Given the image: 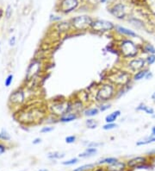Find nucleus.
Returning a JSON list of instances; mask_svg holds the SVG:
<instances>
[{
	"label": "nucleus",
	"mask_w": 155,
	"mask_h": 171,
	"mask_svg": "<svg viewBox=\"0 0 155 171\" xmlns=\"http://www.w3.org/2000/svg\"><path fill=\"white\" fill-rule=\"evenodd\" d=\"M78 162H79V158L75 157L67 160V161H64V162H61V164L62 165H65V166H72V165L77 164Z\"/></svg>",
	"instance_id": "obj_29"
},
{
	"label": "nucleus",
	"mask_w": 155,
	"mask_h": 171,
	"mask_svg": "<svg viewBox=\"0 0 155 171\" xmlns=\"http://www.w3.org/2000/svg\"><path fill=\"white\" fill-rule=\"evenodd\" d=\"M121 115H122V112L120 110H115L105 117L104 118L105 123H115V121L121 117Z\"/></svg>",
	"instance_id": "obj_17"
},
{
	"label": "nucleus",
	"mask_w": 155,
	"mask_h": 171,
	"mask_svg": "<svg viewBox=\"0 0 155 171\" xmlns=\"http://www.w3.org/2000/svg\"><path fill=\"white\" fill-rule=\"evenodd\" d=\"M80 117V115L77 113H68L66 114H63L62 116L59 117V122L63 123V124H67V123H71L74 121L76 119H78Z\"/></svg>",
	"instance_id": "obj_12"
},
{
	"label": "nucleus",
	"mask_w": 155,
	"mask_h": 171,
	"mask_svg": "<svg viewBox=\"0 0 155 171\" xmlns=\"http://www.w3.org/2000/svg\"><path fill=\"white\" fill-rule=\"evenodd\" d=\"M0 140H4V141H10V134L5 130L0 132Z\"/></svg>",
	"instance_id": "obj_32"
},
{
	"label": "nucleus",
	"mask_w": 155,
	"mask_h": 171,
	"mask_svg": "<svg viewBox=\"0 0 155 171\" xmlns=\"http://www.w3.org/2000/svg\"><path fill=\"white\" fill-rule=\"evenodd\" d=\"M76 140H77V137L74 135H70V136H67V137L65 138V141H66V143L67 144H73V143H75Z\"/></svg>",
	"instance_id": "obj_35"
},
{
	"label": "nucleus",
	"mask_w": 155,
	"mask_h": 171,
	"mask_svg": "<svg viewBox=\"0 0 155 171\" xmlns=\"http://www.w3.org/2000/svg\"><path fill=\"white\" fill-rule=\"evenodd\" d=\"M115 31L118 33L119 35L122 36H127L128 38H139L140 36L135 31H134L132 30H130L129 28L121 26V25H115Z\"/></svg>",
	"instance_id": "obj_10"
},
{
	"label": "nucleus",
	"mask_w": 155,
	"mask_h": 171,
	"mask_svg": "<svg viewBox=\"0 0 155 171\" xmlns=\"http://www.w3.org/2000/svg\"><path fill=\"white\" fill-rule=\"evenodd\" d=\"M49 108L52 114L57 116L58 117H60L63 114L72 113V100L67 99L54 100Z\"/></svg>",
	"instance_id": "obj_4"
},
{
	"label": "nucleus",
	"mask_w": 155,
	"mask_h": 171,
	"mask_svg": "<svg viewBox=\"0 0 155 171\" xmlns=\"http://www.w3.org/2000/svg\"><path fill=\"white\" fill-rule=\"evenodd\" d=\"M132 88V86L129 85L126 86H122V87H118L117 91H116V94H115V99H120L122 96L126 94L130 89Z\"/></svg>",
	"instance_id": "obj_20"
},
{
	"label": "nucleus",
	"mask_w": 155,
	"mask_h": 171,
	"mask_svg": "<svg viewBox=\"0 0 155 171\" xmlns=\"http://www.w3.org/2000/svg\"><path fill=\"white\" fill-rule=\"evenodd\" d=\"M117 87L110 81L103 82L98 86L95 94V101L98 104L107 103L115 98Z\"/></svg>",
	"instance_id": "obj_2"
},
{
	"label": "nucleus",
	"mask_w": 155,
	"mask_h": 171,
	"mask_svg": "<svg viewBox=\"0 0 155 171\" xmlns=\"http://www.w3.org/2000/svg\"><path fill=\"white\" fill-rule=\"evenodd\" d=\"M100 113V111L98 107H85L82 113V115L86 117H94L96 116H98V114Z\"/></svg>",
	"instance_id": "obj_14"
},
{
	"label": "nucleus",
	"mask_w": 155,
	"mask_h": 171,
	"mask_svg": "<svg viewBox=\"0 0 155 171\" xmlns=\"http://www.w3.org/2000/svg\"><path fill=\"white\" fill-rule=\"evenodd\" d=\"M127 163L122 162V161H117L113 164L108 165L106 169V171H125L127 168Z\"/></svg>",
	"instance_id": "obj_13"
},
{
	"label": "nucleus",
	"mask_w": 155,
	"mask_h": 171,
	"mask_svg": "<svg viewBox=\"0 0 155 171\" xmlns=\"http://www.w3.org/2000/svg\"><path fill=\"white\" fill-rule=\"evenodd\" d=\"M152 131V134H151V135L155 137V126H153V127L152 128V131Z\"/></svg>",
	"instance_id": "obj_46"
},
{
	"label": "nucleus",
	"mask_w": 155,
	"mask_h": 171,
	"mask_svg": "<svg viewBox=\"0 0 155 171\" xmlns=\"http://www.w3.org/2000/svg\"><path fill=\"white\" fill-rule=\"evenodd\" d=\"M5 150H6V148H5V145H4V144H0V155H2V154L5 153Z\"/></svg>",
	"instance_id": "obj_43"
},
{
	"label": "nucleus",
	"mask_w": 155,
	"mask_h": 171,
	"mask_svg": "<svg viewBox=\"0 0 155 171\" xmlns=\"http://www.w3.org/2000/svg\"><path fill=\"white\" fill-rule=\"evenodd\" d=\"M148 162V159L146 157H136L131 158L127 162V166L130 169H137L141 165L146 164Z\"/></svg>",
	"instance_id": "obj_11"
},
{
	"label": "nucleus",
	"mask_w": 155,
	"mask_h": 171,
	"mask_svg": "<svg viewBox=\"0 0 155 171\" xmlns=\"http://www.w3.org/2000/svg\"><path fill=\"white\" fill-rule=\"evenodd\" d=\"M0 47H1V43H0ZM0 50H1V48H0Z\"/></svg>",
	"instance_id": "obj_51"
},
{
	"label": "nucleus",
	"mask_w": 155,
	"mask_h": 171,
	"mask_svg": "<svg viewBox=\"0 0 155 171\" xmlns=\"http://www.w3.org/2000/svg\"><path fill=\"white\" fill-rule=\"evenodd\" d=\"M59 29H58L57 30L60 33H63V32H67L68 31V30H70L72 28L71 26V23H70V22H59V23H57V25H56Z\"/></svg>",
	"instance_id": "obj_22"
},
{
	"label": "nucleus",
	"mask_w": 155,
	"mask_h": 171,
	"mask_svg": "<svg viewBox=\"0 0 155 171\" xmlns=\"http://www.w3.org/2000/svg\"><path fill=\"white\" fill-rule=\"evenodd\" d=\"M133 74L128 70H123V69H117L115 71H111L108 74V81L111 82L112 84L118 88L122 86H126L131 85Z\"/></svg>",
	"instance_id": "obj_3"
},
{
	"label": "nucleus",
	"mask_w": 155,
	"mask_h": 171,
	"mask_svg": "<svg viewBox=\"0 0 155 171\" xmlns=\"http://www.w3.org/2000/svg\"><path fill=\"white\" fill-rule=\"evenodd\" d=\"M79 5V0H62L60 5V9L62 12L68 14L77 9Z\"/></svg>",
	"instance_id": "obj_9"
},
{
	"label": "nucleus",
	"mask_w": 155,
	"mask_h": 171,
	"mask_svg": "<svg viewBox=\"0 0 155 171\" xmlns=\"http://www.w3.org/2000/svg\"><path fill=\"white\" fill-rule=\"evenodd\" d=\"M148 71H149V69L146 68H144V69L140 70V71H138V72L134 73V74H133L132 80H133V81H141V80H143V79H145V77H146V74H147Z\"/></svg>",
	"instance_id": "obj_18"
},
{
	"label": "nucleus",
	"mask_w": 155,
	"mask_h": 171,
	"mask_svg": "<svg viewBox=\"0 0 155 171\" xmlns=\"http://www.w3.org/2000/svg\"><path fill=\"white\" fill-rule=\"evenodd\" d=\"M153 73L151 72L150 70L147 72V74H146V77H145V80H150V79H152L153 78Z\"/></svg>",
	"instance_id": "obj_42"
},
{
	"label": "nucleus",
	"mask_w": 155,
	"mask_h": 171,
	"mask_svg": "<svg viewBox=\"0 0 155 171\" xmlns=\"http://www.w3.org/2000/svg\"><path fill=\"white\" fill-rule=\"evenodd\" d=\"M153 143H155V137L151 135L149 137H144V138L137 141L136 142V145L137 146H143V145L153 144Z\"/></svg>",
	"instance_id": "obj_21"
},
{
	"label": "nucleus",
	"mask_w": 155,
	"mask_h": 171,
	"mask_svg": "<svg viewBox=\"0 0 155 171\" xmlns=\"http://www.w3.org/2000/svg\"><path fill=\"white\" fill-rule=\"evenodd\" d=\"M153 102H154V103H155V100H154V101H153Z\"/></svg>",
	"instance_id": "obj_52"
},
{
	"label": "nucleus",
	"mask_w": 155,
	"mask_h": 171,
	"mask_svg": "<svg viewBox=\"0 0 155 171\" xmlns=\"http://www.w3.org/2000/svg\"><path fill=\"white\" fill-rule=\"evenodd\" d=\"M90 171H106L105 169H103V168H97L96 169H93L92 170H90Z\"/></svg>",
	"instance_id": "obj_45"
},
{
	"label": "nucleus",
	"mask_w": 155,
	"mask_h": 171,
	"mask_svg": "<svg viewBox=\"0 0 155 171\" xmlns=\"http://www.w3.org/2000/svg\"><path fill=\"white\" fill-rule=\"evenodd\" d=\"M98 152V149L97 148H87L85 149L83 153H80L79 155V157L80 158H87V157H91L94 156L95 154Z\"/></svg>",
	"instance_id": "obj_19"
},
{
	"label": "nucleus",
	"mask_w": 155,
	"mask_h": 171,
	"mask_svg": "<svg viewBox=\"0 0 155 171\" xmlns=\"http://www.w3.org/2000/svg\"><path fill=\"white\" fill-rule=\"evenodd\" d=\"M41 143V139L40 137H37V138H35V139L33 140V142H32V144H39Z\"/></svg>",
	"instance_id": "obj_44"
},
{
	"label": "nucleus",
	"mask_w": 155,
	"mask_h": 171,
	"mask_svg": "<svg viewBox=\"0 0 155 171\" xmlns=\"http://www.w3.org/2000/svg\"><path fill=\"white\" fill-rule=\"evenodd\" d=\"M141 52L148 54H155V47L150 42H144L141 45Z\"/></svg>",
	"instance_id": "obj_16"
},
{
	"label": "nucleus",
	"mask_w": 155,
	"mask_h": 171,
	"mask_svg": "<svg viewBox=\"0 0 155 171\" xmlns=\"http://www.w3.org/2000/svg\"><path fill=\"white\" fill-rule=\"evenodd\" d=\"M93 21L94 19L91 17L83 15L72 18L70 23L72 28H73L76 31H86L89 29H91Z\"/></svg>",
	"instance_id": "obj_5"
},
{
	"label": "nucleus",
	"mask_w": 155,
	"mask_h": 171,
	"mask_svg": "<svg viewBox=\"0 0 155 171\" xmlns=\"http://www.w3.org/2000/svg\"><path fill=\"white\" fill-rule=\"evenodd\" d=\"M118 161V159L115 157H105L103 159H101L100 161H98L97 162L98 165H103V164H107V165H110V164H113Z\"/></svg>",
	"instance_id": "obj_23"
},
{
	"label": "nucleus",
	"mask_w": 155,
	"mask_h": 171,
	"mask_svg": "<svg viewBox=\"0 0 155 171\" xmlns=\"http://www.w3.org/2000/svg\"><path fill=\"white\" fill-rule=\"evenodd\" d=\"M147 107V105H146L145 103H141L138 105L137 106H136V108L135 110L137 111V112H145V110L146 109Z\"/></svg>",
	"instance_id": "obj_37"
},
{
	"label": "nucleus",
	"mask_w": 155,
	"mask_h": 171,
	"mask_svg": "<svg viewBox=\"0 0 155 171\" xmlns=\"http://www.w3.org/2000/svg\"><path fill=\"white\" fill-rule=\"evenodd\" d=\"M103 143H98V142H88L86 146L88 148H97L98 149L99 146H102Z\"/></svg>",
	"instance_id": "obj_36"
},
{
	"label": "nucleus",
	"mask_w": 155,
	"mask_h": 171,
	"mask_svg": "<svg viewBox=\"0 0 155 171\" xmlns=\"http://www.w3.org/2000/svg\"><path fill=\"white\" fill-rule=\"evenodd\" d=\"M16 42H17V39H16V36H12L10 37L9 40V45L10 47H13L16 44Z\"/></svg>",
	"instance_id": "obj_40"
},
{
	"label": "nucleus",
	"mask_w": 155,
	"mask_h": 171,
	"mask_svg": "<svg viewBox=\"0 0 155 171\" xmlns=\"http://www.w3.org/2000/svg\"><path fill=\"white\" fill-rule=\"evenodd\" d=\"M146 66H151L155 63V54H148L146 58Z\"/></svg>",
	"instance_id": "obj_31"
},
{
	"label": "nucleus",
	"mask_w": 155,
	"mask_h": 171,
	"mask_svg": "<svg viewBox=\"0 0 155 171\" xmlns=\"http://www.w3.org/2000/svg\"><path fill=\"white\" fill-rule=\"evenodd\" d=\"M151 98H152V99H153V100L154 101V100H155V92H154V93H153V94H152V96H151Z\"/></svg>",
	"instance_id": "obj_47"
},
{
	"label": "nucleus",
	"mask_w": 155,
	"mask_h": 171,
	"mask_svg": "<svg viewBox=\"0 0 155 171\" xmlns=\"http://www.w3.org/2000/svg\"><path fill=\"white\" fill-rule=\"evenodd\" d=\"M11 14H12V10H11V7H10V6H8V8H7V10H6V18H10Z\"/></svg>",
	"instance_id": "obj_41"
},
{
	"label": "nucleus",
	"mask_w": 155,
	"mask_h": 171,
	"mask_svg": "<svg viewBox=\"0 0 155 171\" xmlns=\"http://www.w3.org/2000/svg\"><path fill=\"white\" fill-rule=\"evenodd\" d=\"M129 21L131 23V24H133L134 26H135L136 28L143 27L144 26V24H143L141 21L139 20V19H136V18H130V19H129Z\"/></svg>",
	"instance_id": "obj_30"
},
{
	"label": "nucleus",
	"mask_w": 155,
	"mask_h": 171,
	"mask_svg": "<svg viewBox=\"0 0 155 171\" xmlns=\"http://www.w3.org/2000/svg\"><path fill=\"white\" fill-rule=\"evenodd\" d=\"M13 78H14V75L12 74H9L8 76L6 77V79H5V86H6V87H9L12 84Z\"/></svg>",
	"instance_id": "obj_34"
},
{
	"label": "nucleus",
	"mask_w": 155,
	"mask_h": 171,
	"mask_svg": "<svg viewBox=\"0 0 155 171\" xmlns=\"http://www.w3.org/2000/svg\"><path fill=\"white\" fill-rule=\"evenodd\" d=\"M98 109H99V111H100V113H104V112L108 111L109 109L111 108V104L109 103V102H107V103L98 104Z\"/></svg>",
	"instance_id": "obj_27"
},
{
	"label": "nucleus",
	"mask_w": 155,
	"mask_h": 171,
	"mask_svg": "<svg viewBox=\"0 0 155 171\" xmlns=\"http://www.w3.org/2000/svg\"><path fill=\"white\" fill-rule=\"evenodd\" d=\"M118 127V125L116 123H105V125L102 126L103 131H111Z\"/></svg>",
	"instance_id": "obj_26"
},
{
	"label": "nucleus",
	"mask_w": 155,
	"mask_h": 171,
	"mask_svg": "<svg viewBox=\"0 0 155 171\" xmlns=\"http://www.w3.org/2000/svg\"><path fill=\"white\" fill-rule=\"evenodd\" d=\"M146 59L141 57V56H137L135 58L128 60V62L126 63V68H127L126 70H128L132 74L141 70V69L146 68Z\"/></svg>",
	"instance_id": "obj_7"
},
{
	"label": "nucleus",
	"mask_w": 155,
	"mask_h": 171,
	"mask_svg": "<svg viewBox=\"0 0 155 171\" xmlns=\"http://www.w3.org/2000/svg\"><path fill=\"white\" fill-rule=\"evenodd\" d=\"M54 130V127L52 125H46L44 127H42L41 129L40 132L41 133H43V134H46V133H49V132H52V131Z\"/></svg>",
	"instance_id": "obj_33"
},
{
	"label": "nucleus",
	"mask_w": 155,
	"mask_h": 171,
	"mask_svg": "<svg viewBox=\"0 0 155 171\" xmlns=\"http://www.w3.org/2000/svg\"><path fill=\"white\" fill-rule=\"evenodd\" d=\"M144 113H146V114H148V115H153V114L155 113L154 109L153 108V107H150V106H147Z\"/></svg>",
	"instance_id": "obj_39"
},
{
	"label": "nucleus",
	"mask_w": 155,
	"mask_h": 171,
	"mask_svg": "<svg viewBox=\"0 0 155 171\" xmlns=\"http://www.w3.org/2000/svg\"><path fill=\"white\" fill-rule=\"evenodd\" d=\"M117 50L125 60L135 58L141 53V45L135 43L130 38H123L117 43Z\"/></svg>",
	"instance_id": "obj_1"
},
{
	"label": "nucleus",
	"mask_w": 155,
	"mask_h": 171,
	"mask_svg": "<svg viewBox=\"0 0 155 171\" xmlns=\"http://www.w3.org/2000/svg\"><path fill=\"white\" fill-rule=\"evenodd\" d=\"M99 1H100L101 3H106L108 0H99Z\"/></svg>",
	"instance_id": "obj_49"
},
{
	"label": "nucleus",
	"mask_w": 155,
	"mask_h": 171,
	"mask_svg": "<svg viewBox=\"0 0 155 171\" xmlns=\"http://www.w3.org/2000/svg\"><path fill=\"white\" fill-rule=\"evenodd\" d=\"M60 21H61V17H60V16H53V15H51V17H50V22L59 23Z\"/></svg>",
	"instance_id": "obj_38"
},
{
	"label": "nucleus",
	"mask_w": 155,
	"mask_h": 171,
	"mask_svg": "<svg viewBox=\"0 0 155 171\" xmlns=\"http://www.w3.org/2000/svg\"><path fill=\"white\" fill-rule=\"evenodd\" d=\"M2 16H3V10H0V18H1Z\"/></svg>",
	"instance_id": "obj_48"
},
{
	"label": "nucleus",
	"mask_w": 155,
	"mask_h": 171,
	"mask_svg": "<svg viewBox=\"0 0 155 171\" xmlns=\"http://www.w3.org/2000/svg\"><path fill=\"white\" fill-rule=\"evenodd\" d=\"M85 125H86V127H87L88 129L94 130V129H96L98 126V122L96 121L92 117H88V118L85 120Z\"/></svg>",
	"instance_id": "obj_24"
},
{
	"label": "nucleus",
	"mask_w": 155,
	"mask_h": 171,
	"mask_svg": "<svg viewBox=\"0 0 155 171\" xmlns=\"http://www.w3.org/2000/svg\"><path fill=\"white\" fill-rule=\"evenodd\" d=\"M10 101L14 104H20L24 101V93L22 91H17L14 92L12 94L10 95Z\"/></svg>",
	"instance_id": "obj_15"
},
{
	"label": "nucleus",
	"mask_w": 155,
	"mask_h": 171,
	"mask_svg": "<svg viewBox=\"0 0 155 171\" xmlns=\"http://www.w3.org/2000/svg\"><path fill=\"white\" fill-rule=\"evenodd\" d=\"M109 11L112 16H114L115 18L120 19V20H122L127 17V8H126V5L122 3L115 4L109 10Z\"/></svg>",
	"instance_id": "obj_8"
},
{
	"label": "nucleus",
	"mask_w": 155,
	"mask_h": 171,
	"mask_svg": "<svg viewBox=\"0 0 155 171\" xmlns=\"http://www.w3.org/2000/svg\"><path fill=\"white\" fill-rule=\"evenodd\" d=\"M65 157V154H60V152H51L48 155V157L49 159H52V160H54V159H60V158H63Z\"/></svg>",
	"instance_id": "obj_28"
},
{
	"label": "nucleus",
	"mask_w": 155,
	"mask_h": 171,
	"mask_svg": "<svg viewBox=\"0 0 155 171\" xmlns=\"http://www.w3.org/2000/svg\"><path fill=\"white\" fill-rule=\"evenodd\" d=\"M115 24L110 21L104 19H95L93 21L91 30L95 33H107L115 30Z\"/></svg>",
	"instance_id": "obj_6"
},
{
	"label": "nucleus",
	"mask_w": 155,
	"mask_h": 171,
	"mask_svg": "<svg viewBox=\"0 0 155 171\" xmlns=\"http://www.w3.org/2000/svg\"><path fill=\"white\" fill-rule=\"evenodd\" d=\"M39 171H48V170H47V169H41V170Z\"/></svg>",
	"instance_id": "obj_50"
},
{
	"label": "nucleus",
	"mask_w": 155,
	"mask_h": 171,
	"mask_svg": "<svg viewBox=\"0 0 155 171\" xmlns=\"http://www.w3.org/2000/svg\"><path fill=\"white\" fill-rule=\"evenodd\" d=\"M93 169H95V164L88 163V164H84V165L77 168L75 169H73V171H89L92 170Z\"/></svg>",
	"instance_id": "obj_25"
}]
</instances>
